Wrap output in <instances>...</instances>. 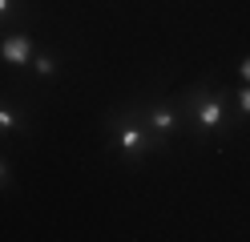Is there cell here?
Listing matches in <instances>:
<instances>
[{
    "instance_id": "cell-1",
    "label": "cell",
    "mask_w": 250,
    "mask_h": 242,
    "mask_svg": "<svg viewBox=\"0 0 250 242\" xmlns=\"http://www.w3.org/2000/svg\"><path fill=\"white\" fill-rule=\"evenodd\" d=\"M178 101L186 109V137H194L198 145H226L238 137L242 117L230 101L226 81L194 77L190 85L178 89Z\"/></svg>"
},
{
    "instance_id": "cell-2",
    "label": "cell",
    "mask_w": 250,
    "mask_h": 242,
    "mask_svg": "<svg viewBox=\"0 0 250 242\" xmlns=\"http://www.w3.org/2000/svg\"><path fill=\"white\" fill-rule=\"evenodd\" d=\"M101 133H105V145L125 170H146L153 157H162V141L149 133V125L142 117V105H137V93L125 97V101L109 105L105 117H101Z\"/></svg>"
},
{
    "instance_id": "cell-3",
    "label": "cell",
    "mask_w": 250,
    "mask_h": 242,
    "mask_svg": "<svg viewBox=\"0 0 250 242\" xmlns=\"http://www.w3.org/2000/svg\"><path fill=\"white\" fill-rule=\"evenodd\" d=\"M137 105H142V117L149 125V133L162 141V150L169 154L174 145L186 137V109L178 101V93H166V89H146L137 93Z\"/></svg>"
},
{
    "instance_id": "cell-4",
    "label": "cell",
    "mask_w": 250,
    "mask_h": 242,
    "mask_svg": "<svg viewBox=\"0 0 250 242\" xmlns=\"http://www.w3.org/2000/svg\"><path fill=\"white\" fill-rule=\"evenodd\" d=\"M37 137V105L24 93L0 89V145H21Z\"/></svg>"
},
{
    "instance_id": "cell-5",
    "label": "cell",
    "mask_w": 250,
    "mask_h": 242,
    "mask_svg": "<svg viewBox=\"0 0 250 242\" xmlns=\"http://www.w3.org/2000/svg\"><path fill=\"white\" fill-rule=\"evenodd\" d=\"M33 53H37L33 28H8V32H0V65H4L8 73H28Z\"/></svg>"
},
{
    "instance_id": "cell-6",
    "label": "cell",
    "mask_w": 250,
    "mask_h": 242,
    "mask_svg": "<svg viewBox=\"0 0 250 242\" xmlns=\"http://www.w3.org/2000/svg\"><path fill=\"white\" fill-rule=\"evenodd\" d=\"M65 69H69V57L61 53V48H41V44H37L24 81H28V85H57V81L65 77Z\"/></svg>"
},
{
    "instance_id": "cell-7",
    "label": "cell",
    "mask_w": 250,
    "mask_h": 242,
    "mask_svg": "<svg viewBox=\"0 0 250 242\" xmlns=\"http://www.w3.org/2000/svg\"><path fill=\"white\" fill-rule=\"evenodd\" d=\"M41 21L37 0H0V32L8 28H33Z\"/></svg>"
},
{
    "instance_id": "cell-8",
    "label": "cell",
    "mask_w": 250,
    "mask_h": 242,
    "mask_svg": "<svg viewBox=\"0 0 250 242\" xmlns=\"http://www.w3.org/2000/svg\"><path fill=\"white\" fill-rule=\"evenodd\" d=\"M230 101H234V109H238V117L250 121V85H246V81L238 89H230Z\"/></svg>"
},
{
    "instance_id": "cell-9",
    "label": "cell",
    "mask_w": 250,
    "mask_h": 242,
    "mask_svg": "<svg viewBox=\"0 0 250 242\" xmlns=\"http://www.w3.org/2000/svg\"><path fill=\"white\" fill-rule=\"evenodd\" d=\"M12 186V166H8V157L0 154V190H8Z\"/></svg>"
},
{
    "instance_id": "cell-10",
    "label": "cell",
    "mask_w": 250,
    "mask_h": 242,
    "mask_svg": "<svg viewBox=\"0 0 250 242\" xmlns=\"http://www.w3.org/2000/svg\"><path fill=\"white\" fill-rule=\"evenodd\" d=\"M234 73H238V81H246V85H250V53L238 61V69H234Z\"/></svg>"
}]
</instances>
